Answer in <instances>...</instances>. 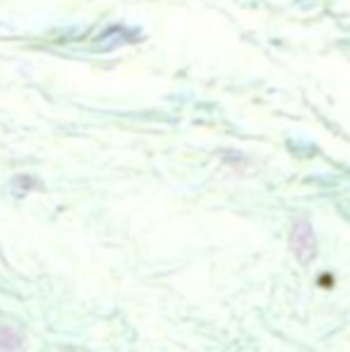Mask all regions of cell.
<instances>
[{
  "mask_svg": "<svg viewBox=\"0 0 350 352\" xmlns=\"http://www.w3.org/2000/svg\"><path fill=\"white\" fill-rule=\"evenodd\" d=\"M290 250H293L295 259L305 266L314 259V254H317V237H314V230L307 221H298L293 226V230H290Z\"/></svg>",
  "mask_w": 350,
  "mask_h": 352,
  "instance_id": "obj_1",
  "label": "cell"
},
{
  "mask_svg": "<svg viewBox=\"0 0 350 352\" xmlns=\"http://www.w3.org/2000/svg\"><path fill=\"white\" fill-rule=\"evenodd\" d=\"M24 336L10 324H0V352H22Z\"/></svg>",
  "mask_w": 350,
  "mask_h": 352,
  "instance_id": "obj_2",
  "label": "cell"
}]
</instances>
